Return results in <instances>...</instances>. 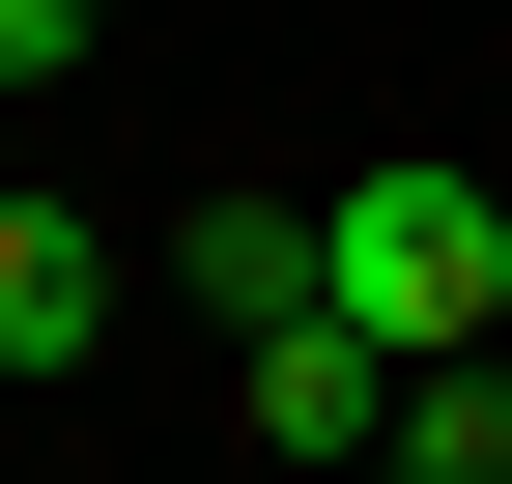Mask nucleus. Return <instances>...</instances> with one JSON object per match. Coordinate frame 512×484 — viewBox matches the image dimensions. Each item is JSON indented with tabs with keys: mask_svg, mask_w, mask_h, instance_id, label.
Instances as JSON below:
<instances>
[{
	"mask_svg": "<svg viewBox=\"0 0 512 484\" xmlns=\"http://www.w3.org/2000/svg\"><path fill=\"white\" fill-rule=\"evenodd\" d=\"M171 285H200L228 342H285V314H342V257H313V200H200V228H171Z\"/></svg>",
	"mask_w": 512,
	"mask_h": 484,
	"instance_id": "obj_4",
	"label": "nucleus"
},
{
	"mask_svg": "<svg viewBox=\"0 0 512 484\" xmlns=\"http://www.w3.org/2000/svg\"><path fill=\"white\" fill-rule=\"evenodd\" d=\"M228 399H256V456H313V484H370V456H399V342H370V314H285V342H228Z\"/></svg>",
	"mask_w": 512,
	"mask_h": 484,
	"instance_id": "obj_2",
	"label": "nucleus"
},
{
	"mask_svg": "<svg viewBox=\"0 0 512 484\" xmlns=\"http://www.w3.org/2000/svg\"><path fill=\"white\" fill-rule=\"evenodd\" d=\"M57 57H114V0H0V86H57Z\"/></svg>",
	"mask_w": 512,
	"mask_h": 484,
	"instance_id": "obj_5",
	"label": "nucleus"
},
{
	"mask_svg": "<svg viewBox=\"0 0 512 484\" xmlns=\"http://www.w3.org/2000/svg\"><path fill=\"white\" fill-rule=\"evenodd\" d=\"M370 484H456V456H370Z\"/></svg>",
	"mask_w": 512,
	"mask_h": 484,
	"instance_id": "obj_6",
	"label": "nucleus"
},
{
	"mask_svg": "<svg viewBox=\"0 0 512 484\" xmlns=\"http://www.w3.org/2000/svg\"><path fill=\"white\" fill-rule=\"evenodd\" d=\"M114 285H143V257H114L86 200H0V399H57V371H86V342H114Z\"/></svg>",
	"mask_w": 512,
	"mask_h": 484,
	"instance_id": "obj_3",
	"label": "nucleus"
},
{
	"mask_svg": "<svg viewBox=\"0 0 512 484\" xmlns=\"http://www.w3.org/2000/svg\"><path fill=\"white\" fill-rule=\"evenodd\" d=\"M313 257H342V314L399 342V371H456V342L512 314V200H484V171H342Z\"/></svg>",
	"mask_w": 512,
	"mask_h": 484,
	"instance_id": "obj_1",
	"label": "nucleus"
}]
</instances>
